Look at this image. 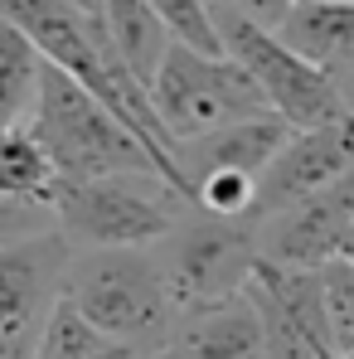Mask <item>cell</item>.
I'll return each instance as SVG.
<instances>
[{"label":"cell","mask_w":354,"mask_h":359,"mask_svg":"<svg viewBox=\"0 0 354 359\" xmlns=\"http://www.w3.org/2000/svg\"><path fill=\"white\" fill-rule=\"evenodd\" d=\"M209 5H214V10H233V15L262 25V29H282V20L292 15L301 0H209Z\"/></svg>","instance_id":"obj_19"},{"label":"cell","mask_w":354,"mask_h":359,"mask_svg":"<svg viewBox=\"0 0 354 359\" xmlns=\"http://www.w3.org/2000/svg\"><path fill=\"white\" fill-rule=\"evenodd\" d=\"M340 257H345V262L354 267V233H350V243H345V252H340Z\"/></svg>","instance_id":"obj_22"},{"label":"cell","mask_w":354,"mask_h":359,"mask_svg":"<svg viewBox=\"0 0 354 359\" xmlns=\"http://www.w3.org/2000/svg\"><path fill=\"white\" fill-rule=\"evenodd\" d=\"M117 350H121V345H112V340H107V335L78 311V301L63 292V301L54 306L44 335H39L34 359H107V355H117Z\"/></svg>","instance_id":"obj_17"},{"label":"cell","mask_w":354,"mask_h":359,"mask_svg":"<svg viewBox=\"0 0 354 359\" xmlns=\"http://www.w3.org/2000/svg\"><path fill=\"white\" fill-rule=\"evenodd\" d=\"M247 301L257 306L267 359H335L320 272L257 262L247 282Z\"/></svg>","instance_id":"obj_8"},{"label":"cell","mask_w":354,"mask_h":359,"mask_svg":"<svg viewBox=\"0 0 354 359\" xmlns=\"http://www.w3.org/2000/svg\"><path fill=\"white\" fill-rule=\"evenodd\" d=\"M320 292H325V320H330L335 359H345L354 355V267L345 257L320 267Z\"/></svg>","instance_id":"obj_18"},{"label":"cell","mask_w":354,"mask_h":359,"mask_svg":"<svg viewBox=\"0 0 354 359\" xmlns=\"http://www.w3.org/2000/svg\"><path fill=\"white\" fill-rule=\"evenodd\" d=\"M102 25H107V39L121 54V63L151 88L156 73H161V63L170 59V49H175V34L161 20V10L151 0H107Z\"/></svg>","instance_id":"obj_14"},{"label":"cell","mask_w":354,"mask_h":359,"mask_svg":"<svg viewBox=\"0 0 354 359\" xmlns=\"http://www.w3.org/2000/svg\"><path fill=\"white\" fill-rule=\"evenodd\" d=\"M345 5H354V0H345Z\"/></svg>","instance_id":"obj_24"},{"label":"cell","mask_w":354,"mask_h":359,"mask_svg":"<svg viewBox=\"0 0 354 359\" xmlns=\"http://www.w3.org/2000/svg\"><path fill=\"white\" fill-rule=\"evenodd\" d=\"M292 141V126L282 117H257V121H238L224 131H209L199 141H184L175 151V165L184 175V189L194 199V189L209 175H252L262 180V170L277 161V151ZM199 209V204H194Z\"/></svg>","instance_id":"obj_11"},{"label":"cell","mask_w":354,"mask_h":359,"mask_svg":"<svg viewBox=\"0 0 354 359\" xmlns=\"http://www.w3.org/2000/svg\"><path fill=\"white\" fill-rule=\"evenodd\" d=\"M68 10H78V15H88V20H102V10H107V0H63Z\"/></svg>","instance_id":"obj_21"},{"label":"cell","mask_w":354,"mask_h":359,"mask_svg":"<svg viewBox=\"0 0 354 359\" xmlns=\"http://www.w3.org/2000/svg\"><path fill=\"white\" fill-rule=\"evenodd\" d=\"M59 233L73 248H156L194 214L165 175H107L59 184Z\"/></svg>","instance_id":"obj_3"},{"label":"cell","mask_w":354,"mask_h":359,"mask_svg":"<svg viewBox=\"0 0 354 359\" xmlns=\"http://www.w3.org/2000/svg\"><path fill=\"white\" fill-rule=\"evenodd\" d=\"M151 102H156L161 126L170 131L175 151L184 141L209 136V131L272 117L262 88L252 83V73L243 63L229 59V54L189 49V44H175L170 59L161 63V73L151 83Z\"/></svg>","instance_id":"obj_4"},{"label":"cell","mask_w":354,"mask_h":359,"mask_svg":"<svg viewBox=\"0 0 354 359\" xmlns=\"http://www.w3.org/2000/svg\"><path fill=\"white\" fill-rule=\"evenodd\" d=\"M156 262L165 272V287L175 297L179 316L233 301L247 292L262 248H257V224L247 219H214L194 209L170 238L156 243Z\"/></svg>","instance_id":"obj_5"},{"label":"cell","mask_w":354,"mask_h":359,"mask_svg":"<svg viewBox=\"0 0 354 359\" xmlns=\"http://www.w3.org/2000/svg\"><path fill=\"white\" fill-rule=\"evenodd\" d=\"M0 199L29 209H54L59 199V170L29 126L0 136Z\"/></svg>","instance_id":"obj_15"},{"label":"cell","mask_w":354,"mask_h":359,"mask_svg":"<svg viewBox=\"0 0 354 359\" xmlns=\"http://www.w3.org/2000/svg\"><path fill=\"white\" fill-rule=\"evenodd\" d=\"M282 44L296 49L320 73H335L340 63L354 59V5L345 0H301L282 20Z\"/></svg>","instance_id":"obj_13"},{"label":"cell","mask_w":354,"mask_h":359,"mask_svg":"<svg viewBox=\"0 0 354 359\" xmlns=\"http://www.w3.org/2000/svg\"><path fill=\"white\" fill-rule=\"evenodd\" d=\"M107 359H146V355H136V350H117V355H107Z\"/></svg>","instance_id":"obj_23"},{"label":"cell","mask_w":354,"mask_h":359,"mask_svg":"<svg viewBox=\"0 0 354 359\" xmlns=\"http://www.w3.org/2000/svg\"><path fill=\"white\" fill-rule=\"evenodd\" d=\"M39 88H44V54L10 20H0V136L34 121Z\"/></svg>","instance_id":"obj_16"},{"label":"cell","mask_w":354,"mask_h":359,"mask_svg":"<svg viewBox=\"0 0 354 359\" xmlns=\"http://www.w3.org/2000/svg\"><path fill=\"white\" fill-rule=\"evenodd\" d=\"M345 359H354V355H345Z\"/></svg>","instance_id":"obj_25"},{"label":"cell","mask_w":354,"mask_h":359,"mask_svg":"<svg viewBox=\"0 0 354 359\" xmlns=\"http://www.w3.org/2000/svg\"><path fill=\"white\" fill-rule=\"evenodd\" d=\"M29 131L49 151L59 184H83V180L107 175H165L161 161L141 146V136L126 131L88 88H78L54 63H44V88H39Z\"/></svg>","instance_id":"obj_2"},{"label":"cell","mask_w":354,"mask_h":359,"mask_svg":"<svg viewBox=\"0 0 354 359\" xmlns=\"http://www.w3.org/2000/svg\"><path fill=\"white\" fill-rule=\"evenodd\" d=\"M214 25H219L224 54L252 73V83L262 88L272 117H282L292 131H315V126L350 117L335 83H330V73H320L296 49H287L277 29H262V25L243 20L233 10H214Z\"/></svg>","instance_id":"obj_6"},{"label":"cell","mask_w":354,"mask_h":359,"mask_svg":"<svg viewBox=\"0 0 354 359\" xmlns=\"http://www.w3.org/2000/svg\"><path fill=\"white\" fill-rule=\"evenodd\" d=\"M350 233H354V175H345L340 184H330V189L301 199L292 209L262 219L257 224V248H262V262L320 272L325 262H335L345 252Z\"/></svg>","instance_id":"obj_9"},{"label":"cell","mask_w":354,"mask_h":359,"mask_svg":"<svg viewBox=\"0 0 354 359\" xmlns=\"http://www.w3.org/2000/svg\"><path fill=\"white\" fill-rule=\"evenodd\" d=\"M330 83H335V93H340V102H345V112L354 117V59L340 63L335 73H330Z\"/></svg>","instance_id":"obj_20"},{"label":"cell","mask_w":354,"mask_h":359,"mask_svg":"<svg viewBox=\"0 0 354 359\" xmlns=\"http://www.w3.org/2000/svg\"><path fill=\"white\" fill-rule=\"evenodd\" d=\"M68 297L121 350L161 355L179 325L156 248H78L68 267Z\"/></svg>","instance_id":"obj_1"},{"label":"cell","mask_w":354,"mask_h":359,"mask_svg":"<svg viewBox=\"0 0 354 359\" xmlns=\"http://www.w3.org/2000/svg\"><path fill=\"white\" fill-rule=\"evenodd\" d=\"M73 243L63 233L0 248V359H34L39 335L68 292Z\"/></svg>","instance_id":"obj_7"},{"label":"cell","mask_w":354,"mask_h":359,"mask_svg":"<svg viewBox=\"0 0 354 359\" xmlns=\"http://www.w3.org/2000/svg\"><path fill=\"white\" fill-rule=\"evenodd\" d=\"M151 359H267V340H262V320L247 292L204 311L179 316L175 335L165 340V350Z\"/></svg>","instance_id":"obj_12"},{"label":"cell","mask_w":354,"mask_h":359,"mask_svg":"<svg viewBox=\"0 0 354 359\" xmlns=\"http://www.w3.org/2000/svg\"><path fill=\"white\" fill-rule=\"evenodd\" d=\"M345 175H354V117L315 126V131H292V141L277 151V161L257 180L252 224H262V219L292 209L301 199L340 184Z\"/></svg>","instance_id":"obj_10"}]
</instances>
